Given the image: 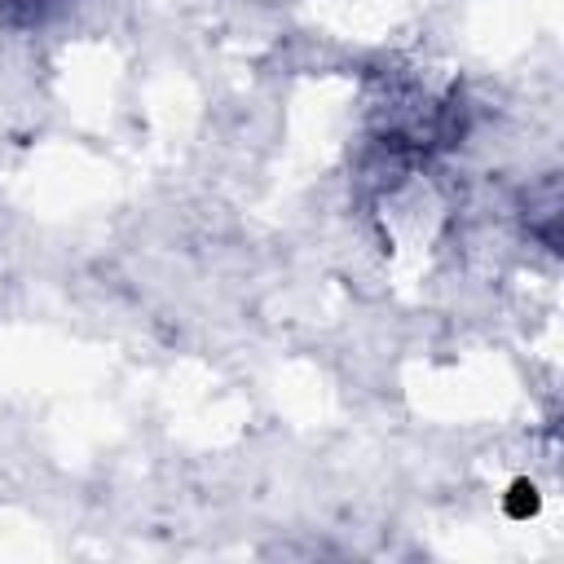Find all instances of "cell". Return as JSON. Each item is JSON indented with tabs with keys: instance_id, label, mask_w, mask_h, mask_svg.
Masks as SVG:
<instances>
[{
	"instance_id": "cell-1",
	"label": "cell",
	"mask_w": 564,
	"mask_h": 564,
	"mask_svg": "<svg viewBox=\"0 0 564 564\" xmlns=\"http://www.w3.org/2000/svg\"><path fill=\"white\" fill-rule=\"evenodd\" d=\"M48 4H53V0H0L4 13H22V18H40Z\"/></svg>"
}]
</instances>
